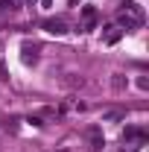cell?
<instances>
[{
	"instance_id": "obj_1",
	"label": "cell",
	"mask_w": 149,
	"mask_h": 152,
	"mask_svg": "<svg viewBox=\"0 0 149 152\" xmlns=\"http://www.w3.org/2000/svg\"><path fill=\"white\" fill-rule=\"evenodd\" d=\"M88 140H91V149H93V152H99L102 146H105L102 129H99V126H88Z\"/></svg>"
},
{
	"instance_id": "obj_2",
	"label": "cell",
	"mask_w": 149,
	"mask_h": 152,
	"mask_svg": "<svg viewBox=\"0 0 149 152\" xmlns=\"http://www.w3.org/2000/svg\"><path fill=\"white\" fill-rule=\"evenodd\" d=\"M20 58H23V64H35L38 61V44H23L20 47Z\"/></svg>"
},
{
	"instance_id": "obj_3",
	"label": "cell",
	"mask_w": 149,
	"mask_h": 152,
	"mask_svg": "<svg viewBox=\"0 0 149 152\" xmlns=\"http://www.w3.org/2000/svg\"><path fill=\"white\" fill-rule=\"evenodd\" d=\"M120 26H126V29H137V26H143V18L129 15V12H120Z\"/></svg>"
},
{
	"instance_id": "obj_4",
	"label": "cell",
	"mask_w": 149,
	"mask_h": 152,
	"mask_svg": "<svg viewBox=\"0 0 149 152\" xmlns=\"http://www.w3.org/2000/svg\"><path fill=\"white\" fill-rule=\"evenodd\" d=\"M44 29H47L50 35H64V32H67V23H64L61 18H56V20H47Z\"/></svg>"
},
{
	"instance_id": "obj_5",
	"label": "cell",
	"mask_w": 149,
	"mask_h": 152,
	"mask_svg": "<svg viewBox=\"0 0 149 152\" xmlns=\"http://www.w3.org/2000/svg\"><path fill=\"white\" fill-rule=\"evenodd\" d=\"M129 140H140V143H143V140H146V132H143V129H134V126H129V129L123 132V143H129Z\"/></svg>"
},
{
	"instance_id": "obj_6",
	"label": "cell",
	"mask_w": 149,
	"mask_h": 152,
	"mask_svg": "<svg viewBox=\"0 0 149 152\" xmlns=\"http://www.w3.org/2000/svg\"><path fill=\"white\" fill-rule=\"evenodd\" d=\"M120 35H123V29H120V26H105V44H117V41H120Z\"/></svg>"
},
{
	"instance_id": "obj_7",
	"label": "cell",
	"mask_w": 149,
	"mask_h": 152,
	"mask_svg": "<svg viewBox=\"0 0 149 152\" xmlns=\"http://www.w3.org/2000/svg\"><path fill=\"white\" fill-rule=\"evenodd\" d=\"M82 18H85V26L93 29V23H96V9H93V6H85V9H82Z\"/></svg>"
},
{
	"instance_id": "obj_8",
	"label": "cell",
	"mask_w": 149,
	"mask_h": 152,
	"mask_svg": "<svg viewBox=\"0 0 149 152\" xmlns=\"http://www.w3.org/2000/svg\"><path fill=\"white\" fill-rule=\"evenodd\" d=\"M111 88L114 91H126V88H129V79H126L123 73H114L111 76Z\"/></svg>"
},
{
	"instance_id": "obj_9",
	"label": "cell",
	"mask_w": 149,
	"mask_h": 152,
	"mask_svg": "<svg viewBox=\"0 0 149 152\" xmlns=\"http://www.w3.org/2000/svg\"><path fill=\"white\" fill-rule=\"evenodd\" d=\"M64 85H67V88H82V85H85V79H82V76H76V73H67V76H64Z\"/></svg>"
},
{
	"instance_id": "obj_10",
	"label": "cell",
	"mask_w": 149,
	"mask_h": 152,
	"mask_svg": "<svg viewBox=\"0 0 149 152\" xmlns=\"http://www.w3.org/2000/svg\"><path fill=\"white\" fill-rule=\"evenodd\" d=\"M120 117H123L120 111H105V114H102V120H120Z\"/></svg>"
},
{
	"instance_id": "obj_11",
	"label": "cell",
	"mask_w": 149,
	"mask_h": 152,
	"mask_svg": "<svg viewBox=\"0 0 149 152\" xmlns=\"http://www.w3.org/2000/svg\"><path fill=\"white\" fill-rule=\"evenodd\" d=\"M137 88H140V91H146V88H149V79H146V76H140V79H137Z\"/></svg>"
},
{
	"instance_id": "obj_12",
	"label": "cell",
	"mask_w": 149,
	"mask_h": 152,
	"mask_svg": "<svg viewBox=\"0 0 149 152\" xmlns=\"http://www.w3.org/2000/svg\"><path fill=\"white\" fill-rule=\"evenodd\" d=\"M0 79H9V76H6V64H3V61H0Z\"/></svg>"
}]
</instances>
